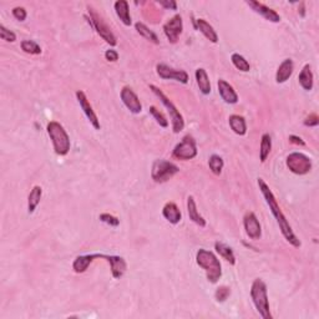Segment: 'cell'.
<instances>
[{
	"label": "cell",
	"mask_w": 319,
	"mask_h": 319,
	"mask_svg": "<svg viewBox=\"0 0 319 319\" xmlns=\"http://www.w3.org/2000/svg\"><path fill=\"white\" fill-rule=\"evenodd\" d=\"M98 258H99V253L77 256V257L75 258L74 263H72V269H74L75 273H84V272L89 268V266H90L94 261L98 260Z\"/></svg>",
	"instance_id": "cell-20"
},
{
	"label": "cell",
	"mask_w": 319,
	"mask_h": 319,
	"mask_svg": "<svg viewBox=\"0 0 319 319\" xmlns=\"http://www.w3.org/2000/svg\"><path fill=\"white\" fill-rule=\"evenodd\" d=\"M246 4H247L250 8H252L253 12L257 13V14H260V15H262V17L265 18L266 20H268V22H271V23L281 22V17H279L278 13L274 12V10L271 9V8L266 7V5L262 4V3L255 2V0H247V2H246Z\"/></svg>",
	"instance_id": "cell-16"
},
{
	"label": "cell",
	"mask_w": 319,
	"mask_h": 319,
	"mask_svg": "<svg viewBox=\"0 0 319 319\" xmlns=\"http://www.w3.org/2000/svg\"><path fill=\"white\" fill-rule=\"evenodd\" d=\"M99 258L101 260H105L110 263L111 267V274L115 279H120L125 274L127 269V263L120 256H109V255H103V253H99Z\"/></svg>",
	"instance_id": "cell-15"
},
{
	"label": "cell",
	"mask_w": 319,
	"mask_h": 319,
	"mask_svg": "<svg viewBox=\"0 0 319 319\" xmlns=\"http://www.w3.org/2000/svg\"><path fill=\"white\" fill-rule=\"evenodd\" d=\"M99 218H100L101 222H104V223L109 224V226L111 227H117L120 224V219L110 213H101L100 216H99Z\"/></svg>",
	"instance_id": "cell-36"
},
{
	"label": "cell",
	"mask_w": 319,
	"mask_h": 319,
	"mask_svg": "<svg viewBox=\"0 0 319 319\" xmlns=\"http://www.w3.org/2000/svg\"><path fill=\"white\" fill-rule=\"evenodd\" d=\"M217 86H218V93L221 95L222 100L226 104H229V105H233V104L238 103V95L234 91V89L232 88V85H229L226 80L219 79L218 83H217Z\"/></svg>",
	"instance_id": "cell-17"
},
{
	"label": "cell",
	"mask_w": 319,
	"mask_h": 319,
	"mask_svg": "<svg viewBox=\"0 0 319 319\" xmlns=\"http://www.w3.org/2000/svg\"><path fill=\"white\" fill-rule=\"evenodd\" d=\"M46 131H48L49 137L53 142L55 153L59 156H66L69 153L70 147H71V142H70L69 135L65 131L62 125L56 121L49 122Z\"/></svg>",
	"instance_id": "cell-3"
},
{
	"label": "cell",
	"mask_w": 319,
	"mask_h": 319,
	"mask_svg": "<svg viewBox=\"0 0 319 319\" xmlns=\"http://www.w3.org/2000/svg\"><path fill=\"white\" fill-rule=\"evenodd\" d=\"M120 96H121L124 105L130 110V112H132V114H140L142 111V105H141L140 99H138V96L136 95V93L131 88L124 86Z\"/></svg>",
	"instance_id": "cell-14"
},
{
	"label": "cell",
	"mask_w": 319,
	"mask_h": 319,
	"mask_svg": "<svg viewBox=\"0 0 319 319\" xmlns=\"http://www.w3.org/2000/svg\"><path fill=\"white\" fill-rule=\"evenodd\" d=\"M75 95H76V99H77V101H79L80 107L83 109L84 114H85V116L88 117V120L90 121V124L93 125L94 129L100 130L101 125H100V121H99V119H98V115H96L95 111H94L93 106H91L90 101H89L88 98H86L85 93L81 90H77Z\"/></svg>",
	"instance_id": "cell-12"
},
{
	"label": "cell",
	"mask_w": 319,
	"mask_h": 319,
	"mask_svg": "<svg viewBox=\"0 0 319 319\" xmlns=\"http://www.w3.org/2000/svg\"><path fill=\"white\" fill-rule=\"evenodd\" d=\"M229 294H231V289H229V287L221 286L219 288L216 289V292H214V299H216L217 302L222 303L229 297Z\"/></svg>",
	"instance_id": "cell-35"
},
{
	"label": "cell",
	"mask_w": 319,
	"mask_h": 319,
	"mask_svg": "<svg viewBox=\"0 0 319 319\" xmlns=\"http://www.w3.org/2000/svg\"><path fill=\"white\" fill-rule=\"evenodd\" d=\"M150 114L152 115L153 119L156 120V122L160 125L161 127H167L169 126V121H167V119L165 117V115L162 114L160 110L156 109L155 106H151L150 107Z\"/></svg>",
	"instance_id": "cell-34"
},
{
	"label": "cell",
	"mask_w": 319,
	"mask_h": 319,
	"mask_svg": "<svg viewBox=\"0 0 319 319\" xmlns=\"http://www.w3.org/2000/svg\"><path fill=\"white\" fill-rule=\"evenodd\" d=\"M293 70H294V64H293L292 59H286L282 61V64L279 65L278 70L276 72V81L278 84L286 83L289 77L292 76Z\"/></svg>",
	"instance_id": "cell-18"
},
{
	"label": "cell",
	"mask_w": 319,
	"mask_h": 319,
	"mask_svg": "<svg viewBox=\"0 0 319 319\" xmlns=\"http://www.w3.org/2000/svg\"><path fill=\"white\" fill-rule=\"evenodd\" d=\"M195 27L197 30H200V33H202V35L206 39L211 41V43L216 44L218 41V35H217L216 30H214L212 25L208 24L205 19H197L195 20Z\"/></svg>",
	"instance_id": "cell-21"
},
{
	"label": "cell",
	"mask_w": 319,
	"mask_h": 319,
	"mask_svg": "<svg viewBox=\"0 0 319 319\" xmlns=\"http://www.w3.org/2000/svg\"><path fill=\"white\" fill-rule=\"evenodd\" d=\"M172 156L177 160L187 161L192 160L197 156V146H196L195 138L191 135H186L180 143H177L176 147L174 148Z\"/></svg>",
	"instance_id": "cell-8"
},
{
	"label": "cell",
	"mask_w": 319,
	"mask_h": 319,
	"mask_svg": "<svg viewBox=\"0 0 319 319\" xmlns=\"http://www.w3.org/2000/svg\"><path fill=\"white\" fill-rule=\"evenodd\" d=\"M135 29L137 30V33L140 34V35L142 36V38L146 39V40L151 41V43L156 44V45H157V44H160V40H158L157 35H156V34L153 33L152 30H150V29L146 27V25L143 24V23H140V22L136 23Z\"/></svg>",
	"instance_id": "cell-29"
},
{
	"label": "cell",
	"mask_w": 319,
	"mask_h": 319,
	"mask_svg": "<svg viewBox=\"0 0 319 319\" xmlns=\"http://www.w3.org/2000/svg\"><path fill=\"white\" fill-rule=\"evenodd\" d=\"M318 124H319V117L317 114H310L309 116H307V119L304 120V126L314 127V126H318Z\"/></svg>",
	"instance_id": "cell-39"
},
{
	"label": "cell",
	"mask_w": 319,
	"mask_h": 319,
	"mask_svg": "<svg viewBox=\"0 0 319 319\" xmlns=\"http://www.w3.org/2000/svg\"><path fill=\"white\" fill-rule=\"evenodd\" d=\"M0 38H2V40L8 41V43H14V41L17 40V35H15V33L8 30V29L5 28L3 24L0 25Z\"/></svg>",
	"instance_id": "cell-37"
},
{
	"label": "cell",
	"mask_w": 319,
	"mask_h": 319,
	"mask_svg": "<svg viewBox=\"0 0 319 319\" xmlns=\"http://www.w3.org/2000/svg\"><path fill=\"white\" fill-rule=\"evenodd\" d=\"M258 187H260L261 192H262L263 197H265L267 205H268V207H269V210H271L272 214H273L274 218H276L277 223H278V226H279V229H281V232H282V234H283L284 238H286L287 242L291 243L293 247H295V248L300 247V241L298 240V237L295 236L294 232H293L291 224H289V222L287 221L286 216H284L283 212H282L281 207H279V205H278V202H277L276 197H274L273 192H272L268 185L266 184L265 180L258 179Z\"/></svg>",
	"instance_id": "cell-1"
},
{
	"label": "cell",
	"mask_w": 319,
	"mask_h": 319,
	"mask_svg": "<svg viewBox=\"0 0 319 319\" xmlns=\"http://www.w3.org/2000/svg\"><path fill=\"white\" fill-rule=\"evenodd\" d=\"M27 10L23 7H17L13 9V17L17 20H19V22H24L27 19Z\"/></svg>",
	"instance_id": "cell-38"
},
{
	"label": "cell",
	"mask_w": 319,
	"mask_h": 319,
	"mask_svg": "<svg viewBox=\"0 0 319 319\" xmlns=\"http://www.w3.org/2000/svg\"><path fill=\"white\" fill-rule=\"evenodd\" d=\"M272 150V138L268 133H263L261 138V147H260V160L261 162H266L268 158L269 153Z\"/></svg>",
	"instance_id": "cell-30"
},
{
	"label": "cell",
	"mask_w": 319,
	"mask_h": 319,
	"mask_svg": "<svg viewBox=\"0 0 319 319\" xmlns=\"http://www.w3.org/2000/svg\"><path fill=\"white\" fill-rule=\"evenodd\" d=\"M187 212L188 217H190V219L193 223H196L200 227H206V219L198 212L197 205H196V201L192 196H188L187 198Z\"/></svg>",
	"instance_id": "cell-23"
},
{
	"label": "cell",
	"mask_w": 319,
	"mask_h": 319,
	"mask_svg": "<svg viewBox=\"0 0 319 319\" xmlns=\"http://www.w3.org/2000/svg\"><path fill=\"white\" fill-rule=\"evenodd\" d=\"M298 81H299L300 86L304 89L305 91H310L314 85V76H313L312 67L309 64H305L303 66L302 71H300L299 76H298Z\"/></svg>",
	"instance_id": "cell-24"
},
{
	"label": "cell",
	"mask_w": 319,
	"mask_h": 319,
	"mask_svg": "<svg viewBox=\"0 0 319 319\" xmlns=\"http://www.w3.org/2000/svg\"><path fill=\"white\" fill-rule=\"evenodd\" d=\"M243 226H245L246 233L251 240H260L262 236V227L257 216L253 212H247L243 217Z\"/></svg>",
	"instance_id": "cell-13"
},
{
	"label": "cell",
	"mask_w": 319,
	"mask_h": 319,
	"mask_svg": "<svg viewBox=\"0 0 319 319\" xmlns=\"http://www.w3.org/2000/svg\"><path fill=\"white\" fill-rule=\"evenodd\" d=\"M150 89H151V91H152V93L155 94V95L160 99V101L164 104V106L167 109V112H169L170 117H171L172 129H174V132L175 133L181 132L185 127V120H184V117H182L181 112L177 110V107L175 106V104L172 103V101L170 100V99L167 98L166 95H165L164 91H162L161 89H158L157 86L152 85V84L150 85Z\"/></svg>",
	"instance_id": "cell-5"
},
{
	"label": "cell",
	"mask_w": 319,
	"mask_h": 319,
	"mask_svg": "<svg viewBox=\"0 0 319 319\" xmlns=\"http://www.w3.org/2000/svg\"><path fill=\"white\" fill-rule=\"evenodd\" d=\"M158 4L161 5V7H164L165 9H172V10L177 9V4L176 2H174V0H171V2H165V0H161V2H158Z\"/></svg>",
	"instance_id": "cell-41"
},
{
	"label": "cell",
	"mask_w": 319,
	"mask_h": 319,
	"mask_svg": "<svg viewBox=\"0 0 319 319\" xmlns=\"http://www.w3.org/2000/svg\"><path fill=\"white\" fill-rule=\"evenodd\" d=\"M196 262L201 268L205 269L206 277L210 283L214 284L218 282L222 277V266L213 252L201 248L196 255Z\"/></svg>",
	"instance_id": "cell-2"
},
{
	"label": "cell",
	"mask_w": 319,
	"mask_h": 319,
	"mask_svg": "<svg viewBox=\"0 0 319 319\" xmlns=\"http://www.w3.org/2000/svg\"><path fill=\"white\" fill-rule=\"evenodd\" d=\"M162 214H164L165 218L172 224H177L181 221V211L177 207V205L175 202H167L166 205L162 208Z\"/></svg>",
	"instance_id": "cell-22"
},
{
	"label": "cell",
	"mask_w": 319,
	"mask_h": 319,
	"mask_svg": "<svg viewBox=\"0 0 319 319\" xmlns=\"http://www.w3.org/2000/svg\"><path fill=\"white\" fill-rule=\"evenodd\" d=\"M156 71L158 76L164 80H176L181 84L188 83V74L185 70L174 69L166 64H157Z\"/></svg>",
	"instance_id": "cell-11"
},
{
	"label": "cell",
	"mask_w": 319,
	"mask_h": 319,
	"mask_svg": "<svg viewBox=\"0 0 319 319\" xmlns=\"http://www.w3.org/2000/svg\"><path fill=\"white\" fill-rule=\"evenodd\" d=\"M289 142L294 143V145L298 146H304L305 142L299 137V136H295V135H291L289 136Z\"/></svg>",
	"instance_id": "cell-42"
},
{
	"label": "cell",
	"mask_w": 319,
	"mask_h": 319,
	"mask_svg": "<svg viewBox=\"0 0 319 319\" xmlns=\"http://www.w3.org/2000/svg\"><path fill=\"white\" fill-rule=\"evenodd\" d=\"M231 60H232V64L234 65V67H236V69H238L240 71L248 72L251 70L250 62H248L247 60H246L245 57L242 56V55H240V54H237V53L232 54Z\"/></svg>",
	"instance_id": "cell-31"
},
{
	"label": "cell",
	"mask_w": 319,
	"mask_h": 319,
	"mask_svg": "<svg viewBox=\"0 0 319 319\" xmlns=\"http://www.w3.org/2000/svg\"><path fill=\"white\" fill-rule=\"evenodd\" d=\"M180 172V169L172 162L166 160H156L151 170V177L157 184H164L171 180L175 175Z\"/></svg>",
	"instance_id": "cell-7"
},
{
	"label": "cell",
	"mask_w": 319,
	"mask_h": 319,
	"mask_svg": "<svg viewBox=\"0 0 319 319\" xmlns=\"http://www.w3.org/2000/svg\"><path fill=\"white\" fill-rule=\"evenodd\" d=\"M287 166L295 175H307L312 170V160L304 153L292 152L287 157Z\"/></svg>",
	"instance_id": "cell-9"
},
{
	"label": "cell",
	"mask_w": 319,
	"mask_h": 319,
	"mask_svg": "<svg viewBox=\"0 0 319 319\" xmlns=\"http://www.w3.org/2000/svg\"><path fill=\"white\" fill-rule=\"evenodd\" d=\"M305 3L304 2H302V3H299V10H298V13H299V15L302 18H304L305 17Z\"/></svg>",
	"instance_id": "cell-43"
},
{
	"label": "cell",
	"mask_w": 319,
	"mask_h": 319,
	"mask_svg": "<svg viewBox=\"0 0 319 319\" xmlns=\"http://www.w3.org/2000/svg\"><path fill=\"white\" fill-rule=\"evenodd\" d=\"M214 250H216V252L218 253L223 260H226L229 265H236V256H234L231 247H228V246H226L222 242H216L214 243Z\"/></svg>",
	"instance_id": "cell-26"
},
{
	"label": "cell",
	"mask_w": 319,
	"mask_h": 319,
	"mask_svg": "<svg viewBox=\"0 0 319 319\" xmlns=\"http://www.w3.org/2000/svg\"><path fill=\"white\" fill-rule=\"evenodd\" d=\"M115 12H116V15L119 17V19L121 20L122 24L126 25V27H130L132 24L131 22V15H130V8H129V3L126 0H117L115 3Z\"/></svg>",
	"instance_id": "cell-19"
},
{
	"label": "cell",
	"mask_w": 319,
	"mask_h": 319,
	"mask_svg": "<svg viewBox=\"0 0 319 319\" xmlns=\"http://www.w3.org/2000/svg\"><path fill=\"white\" fill-rule=\"evenodd\" d=\"M251 298L255 304L256 309L263 319H272L271 309H269L268 294H267V286L261 278L253 281L251 287Z\"/></svg>",
	"instance_id": "cell-4"
},
{
	"label": "cell",
	"mask_w": 319,
	"mask_h": 319,
	"mask_svg": "<svg viewBox=\"0 0 319 319\" xmlns=\"http://www.w3.org/2000/svg\"><path fill=\"white\" fill-rule=\"evenodd\" d=\"M195 76L201 93H202L203 95H208V94L211 93V83L206 70L202 69V67H198L195 72Z\"/></svg>",
	"instance_id": "cell-25"
},
{
	"label": "cell",
	"mask_w": 319,
	"mask_h": 319,
	"mask_svg": "<svg viewBox=\"0 0 319 319\" xmlns=\"http://www.w3.org/2000/svg\"><path fill=\"white\" fill-rule=\"evenodd\" d=\"M22 50L24 53L30 55H39L41 54V48L38 43L33 40H24L22 41Z\"/></svg>",
	"instance_id": "cell-33"
},
{
	"label": "cell",
	"mask_w": 319,
	"mask_h": 319,
	"mask_svg": "<svg viewBox=\"0 0 319 319\" xmlns=\"http://www.w3.org/2000/svg\"><path fill=\"white\" fill-rule=\"evenodd\" d=\"M88 9H89V17H86V19L89 20V23L91 24V27L96 30V33L109 44L110 46H115L117 44V39L115 36V34L112 33L111 29L107 27V24L104 22L103 18L95 12V9L88 5Z\"/></svg>",
	"instance_id": "cell-6"
},
{
	"label": "cell",
	"mask_w": 319,
	"mask_h": 319,
	"mask_svg": "<svg viewBox=\"0 0 319 319\" xmlns=\"http://www.w3.org/2000/svg\"><path fill=\"white\" fill-rule=\"evenodd\" d=\"M229 121V126L233 130L234 133L237 135L243 136L247 132V124H246V120L243 116H240V115H231L228 119Z\"/></svg>",
	"instance_id": "cell-27"
},
{
	"label": "cell",
	"mask_w": 319,
	"mask_h": 319,
	"mask_svg": "<svg viewBox=\"0 0 319 319\" xmlns=\"http://www.w3.org/2000/svg\"><path fill=\"white\" fill-rule=\"evenodd\" d=\"M41 196H43V188L40 186H34L33 190L30 191L28 197V212L33 213L36 210V207L39 206L41 200Z\"/></svg>",
	"instance_id": "cell-28"
},
{
	"label": "cell",
	"mask_w": 319,
	"mask_h": 319,
	"mask_svg": "<svg viewBox=\"0 0 319 319\" xmlns=\"http://www.w3.org/2000/svg\"><path fill=\"white\" fill-rule=\"evenodd\" d=\"M105 59L107 60V61H110V62L117 61V60H119V53H117L116 50H114V49H110V50H106Z\"/></svg>",
	"instance_id": "cell-40"
},
{
	"label": "cell",
	"mask_w": 319,
	"mask_h": 319,
	"mask_svg": "<svg viewBox=\"0 0 319 319\" xmlns=\"http://www.w3.org/2000/svg\"><path fill=\"white\" fill-rule=\"evenodd\" d=\"M182 30H184V23H182L181 15L179 14L172 17L171 19L164 25L165 35H166V38L169 39V41L171 44H176L177 41H179V38L182 34Z\"/></svg>",
	"instance_id": "cell-10"
},
{
	"label": "cell",
	"mask_w": 319,
	"mask_h": 319,
	"mask_svg": "<svg viewBox=\"0 0 319 319\" xmlns=\"http://www.w3.org/2000/svg\"><path fill=\"white\" fill-rule=\"evenodd\" d=\"M223 160L221 156L218 155H212L208 160V166H210L211 172L216 176H219L222 174V170H223Z\"/></svg>",
	"instance_id": "cell-32"
}]
</instances>
